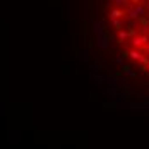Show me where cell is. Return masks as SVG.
I'll list each match as a JSON object with an SVG mask.
<instances>
[{
    "label": "cell",
    "mask_w": 149,
    "mask_h": 149,
    "mask_svg": "<svg viewBox=\"0 0 149 149\" xmlns=\"http://www.w3.org/2000/svg\"><path fill=\"white\" fill-rule=\"evenodd\" d=\"M146 10H148V7H144L142 3H137V5H129L127 9H125V12H127V17L130 19V21H135V19H139L141 15L146 14Z\"/></svg>",
    "instance_id": "cell-1"
},
{
    "label": "cell",
    "mask_w": 149,
    "mask_h": 149,
    "mask_svg": "<svg viewBox=\"0 0 149 149\" xmlns=\"http://www.w3.org/2000/svg\"><path fill=\"white\" fill-rule=\"evenodd\" d=\"M149 43V36L148 34H137L132 38V46L134 48H144Z\"/></svg>",
    "instance_id": "cell-2"
},
{
    "label": "cell",
    "mask_w": 149,
    "mask_h": 149,
    "mask_svg": "<svg viewBox=\"0 0 149 149\" xmlns=\"http://www.w3.org/2000/svg\"><path fill=\"white\" fill-rule=\"evenodd\" d=\"M125 15H127L125 9H118V7L111 9V12H110V17H111V19H123Z\"/></svg>",
    "instance_id": "cell-3"
},
{
    "label": "cell",
    "mask_w": 149,
    "mask_h": 149,
    "mask_svg": "<svg viewBox=\"0 0 149 149\" xmlns=\"http://www.w3.org/2000/svg\"><path fill=\"white\" fill-rule=\"evenodd\" d=\"M127 38H130V33H129L127 29H123V28L118 29V43H123Z\"/></svg>",
    "instance_id": "cell-4"
},
{
    "label": "cell",
    "mask_w": 149,
    "mask_h": 149,
    "mask_svg": "<svg viewBox=\"0 0 149 149\" xmlns=\"http://www.w3.org/2000/svg\"><path fill=\"white\" fill-rule=\"evenodd\" d=\"M127 57H130V58H134V60H139V58H141V52H139L137 48L129 50V52H127Z\"/></svg>",
    "instance_id": "cell-5"
},
{
    "label": "cell",
    "mask_w": 149,
    "mask_h": 149,
    "mask_svg": "<svg viewBox=\"0 0 149 149\" xmlns=\"http://www.w3.org/2000/svg\"><path fill=\"white\" fill-rule=\"evenodd\" d=\"M139 24L142 26V28H141V29H142V34H148V33H149V21H148V19H141V21H139Z\"/></svg>",
    "instance_id": "cell-6"
},
{
    "label": "cell",
    "mask_w": 149,
    "mask_h": 149,
    "mask_svg": "<svg viewBox=\"0 0 149 149\" xmlns=\"http://www.w3.org/2000/svg\"><path fill=\"white\" fill-rule=\"evenodd\" d=\"M113 2H115V5L118 9H127L130 5V0H113Z\"/></svg>",
    "instance_id": "cell-7"
},
{
    "label": "cell",
    "mask_w": 149,
    "mask_h": 149,
    "mask_svg": "<svg viewBox=\"0 0 149 149\" xmlns=\"http://www.w3.org/2000/svg\"><path fill=\"white\" fill-rule=\"evenodd\" d=\"M111 26L117 31L122 29V28H123V19H111Z\"/></svg>",
    "instance_id": "cell-8"
},
{
    "label": "cell",
    "mask_w": 149,
    "mask_h": 149,
    "mask_svg": "<svg viewBox=\"0 0 149 149\" xmlns=\"http://www.w3.org/2000/svg\"><path fill=\"white\" fill-rule=\"evenodd\" d=\"M139 62H141L142 65H146V67L149 65V58H148V57H144V55H141V58H139Z\"/></svg>",
    "instance_id": "cell-9"
},
{
    "label": "cell",
    "mask_w": 149,
    "mask_h": 149,
    "mask_svg": "<svg viewBox=\"0 0 149 149\" xmlns=\"http://www.w3.org/2000/svg\"><path fill=\"white\" fill-rule=\"evenodd\" d=\"M141 2H142V0H130V3H132V5H137V3H141Z\"/></svg>",
    "instance_id": "cell-10"
},
{
    "label": "cell",
    "mask_w": 149,
    "mask_h": 149,
    "mask_svg": "<svg viewBox=\"0 0 149 149\" xmlns=\"http://www.w3.org/2000/svg\"><path fill=\"white\" fill-rule=\"evenodd\" d=\"M148 9H149V5H148Z\"/></svg>",
    "instance_id": "cell-11"
},
{
    "label": "cell",
    "mask_w": 149,
    "mask_h": 149,
    "mask_svg": "<svg viewBox=\"0 0 149 149\" xmlns=\"http://www.w3.org/2000/svg\"><path fill=\"white\" fill-rule=\"evenodd\" d=\"M148 67H149V65H148Z\"/></svg>",
    "instance_id": "cell-12"
}]
</instances>
